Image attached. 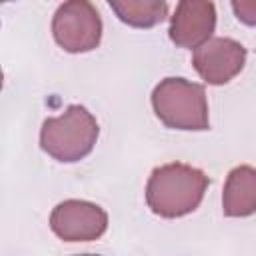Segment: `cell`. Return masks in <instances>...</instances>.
<instances>
[{"instance_id":"6da1fadb","label":"cell","mask_w":256,"mask_h":256,"mask_svg":"<svg viewBox=\"0 0 256 256\" xmlns=\"http://www.w3.org/2000/svg\"><path fill=\"white\" fill-rule=\"evenodd\" d=\"M208 176L188 164H164L146 184V204L162 218H180L194 212L208 188Z\"/></svg>"},{"instance_id":"7a4b0ae2","label":"cell","mask_w":256,"mask_h":256,"mask_svg":"<svg viewBox=\"0 0 256 256\" xmlns=\"http://www.w3.org/2000/svg\"><path fill=\"white\" fill-rule=\"evenodd\" d=\"M98 134L96 118L84 106L72 104L62 116L48 118L42 124L40 146L54 160L78 162L94 150Z\"/></svg>"},{"instance_id":"3957f363","label":"cell","mask_w":256,"mask_h":256,"mask_svg":"<svg viewBox=\"0 0 256 256\" xmlns=\"http://www.w3.org/2000/svg\"><path fill=\"white\" fill-rule=\"evenodd\" d=\"M152 108L160 122L174 130H208V102L204 86L166 78L152 92Z\"/></svg>"},{"instance_id":"277c9868","label":"cell","mask_w":256,"mask_h":256,"mask_svg":"<svg viewBox=\"0 0 256 256\" xmlns=\"http://www.w3.org/2000/svg\"><path fill=\"white\" fill-rule=\"evenodd\" d=\"M52 34L66 52H90L100 44L102 38L100 14L86 0L64 2L54 14Z\"/></svg>"},{"instance_id":"5b68a950","label":"cell","mask_w":256,"mask_h":256,"mask_svg":"<svg viewBox=\"0 0 256 256\" xmlns=\"http://www.w3.org/2000/svg\"><path fill=\"white\" fill-rule=\"evenodd\" d=\"M50 228L64 242H90L106 232L108 214L98 204L66 200L52 210Z\"/></svg>"},{"instance_id":"8992f818","label":"cell","mask_w":256,"mask_h":256,"mask_svg":"<svg viewBox=\"0 0 256 256\" xmlns=\"http://www.w3.org/2000/svg\"><path fill=\"white\" fill-rule=\"evenodd\" d=\"M192 64L204 82L222 86L242 72L246 48L232 38H210L194 50Z\"/></svg>"},{"instance_id":"52a82bcc","label":"cell","mask_w":256,"mask_h":256,"mask_svg":"<svg viewBox=\"0 0 256 256\" xmlns=\"http://www.w3.org/2000/svg\"><path fill=\"white\" fill-rule=\"evenodd\" d=\"M216 8L204 0H184L176 6L170 22V40L180 48H198L212 38Z\"/></svg>"},{"instance_id":"ba28073f","label":"cell","mask_w":256,"mask_h":256,"mask_svg":"<svg viewBox=\"0 0 256 256\" xmlns=\"http://www.w3.org/2000/svg\"><path fill=\"white\" fill-rule=\"evenodd\" d=\"M222 210L230 218H246L256 212V168L236 166L224 184Z\"/></svg>"},{"instance_id":"9c48e42d","label":"cell","mask_w":256,"mask_h":256,"mask_svg":"<svg viewBox=\"0 0 256 256\" xmlns=\"http://www.w3.org/2000/svg\"><path fill=\"white\" fill-rule=\"evenodd\" d=\"M110 8L118 18L134 28H152L160 24L168 14V4L160 0H124L110 2Z\"/></svg>"},{"instance_id":"30bf717a","label":"cell","mask_w":256,"mask_h":256,"mask_svg":"<svg viewBox=\"0 0 256 256\" xmlns=\"http://www.w3.org/2000/svg\"><path fill=\"white\" fill-rule=\"evenodd\" d=\"M232 10L240 22L256 26V0H234Z\"/></svg>"},{"instance_id":"8fae6325","label":"cell","mask_w":256,"mask_h":256,"mask_svg":"<svg viewBox=\"0 0 256 256\" xmlns=\"http://www.w3.org/2000/svg\"><path fill=\"white\" fill-rule=\"evenodd\" d=\"M78 256H98V254H78Z\"/></svg>"}]
</instances>
